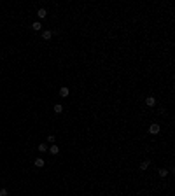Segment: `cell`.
<instances>
[{
	"instance_id": "5",
	"label": "cell",
	"mask_w": 175,
	"mask_h": 196,
	"mask_svg": "<svg viewBox=\"0 0 175 196\" xmlns=\"http://www.w3.org/2000/svg\"><path fill=\"white\" fill-rule=\"evenodd\" d=\"M37 16H39V19H44V18L47 16V11L44 9V7H40V9L37 11Z\"/></svg>"
},
{
	"instance_id": "10",
	"label": "cell",
	"mask_w": 175,
	"mask_h": 196,
	"mask_svg": "<svg viewBox=\"0 0 175 196\" xmlns=\"http://www.w3.org/2000/svg\"><path fill=\"white\" fill-rule=\"evenodd\" d=\"M158 173H159V177H163V179H165V177L168 175V170H166V168H159V170H158Z\"/></svg>"
},
{
	"instance_id": "14",
	"label": "cell",
	"mask_w": 175,
	"mask_h": 196,
	"mask_svg": "<svg viewBox=\"0 0 175 196\" xmlns=\"http://www.w3.org/2000/svg\"><path fill=\"white\" fill-rule=\"evenodd\" d=\"M54 140H56L54 135H49V137H47V142H51V144H54Z\"/></svg>"
},
{
	"instance_id": "16",
	"label": "cell",
	"mask_w": 175,
	"mask_h": 196,
	"mask_svg": "<svg viewBox=\"0 0 175 196\" xmlns=\"http://www.w3.org/2000/svg\"><path fill=\"white\" fill-rule=\"evenodd\" d=\"M0 123H2V121H0Z\"/></svg>"
},
{
	"instance_id": "3",
	"label": "cell",
	"mask_w": 175,
	"mask_h": 196,
	"mask_svg": "<svg viewBox=\"0 0 175 196\" xmlns=\"http://www.w3.org/2000/svg\"><path fill=\"white\" fill-rule=\"evenodd\" d=\"M145 105L147 107H154L156 105V98L154 96H147L145 98Z\"/></svg>"
},
{
	"instance_id": "1",
	"label": "cell",
	"mask_w": 175,
	"mask_h": 196,
	"mask_svg": "<svg viewBox=\"0 0 175 196\" xmlns=\"http://www.w3.org/2000/svg\"><path fill=\"white\" fill-rule=\"evenodd\" d=\"M159 130H161V126H159L158 123H154V124H151V126H149V133H151V135H158V133H159Z\"/></svg>"
},
{
	"instance_id": "4",
	"label": "cell",
	"mask_w": 175,
	"mask_h": 196,
	"mask_svg": "<svg viewBox=\"0 0 175 196\" xmlns=\"http://www.w3.org/2000/svg\"><path fill=\"white\" fill-rule=\"evenodd\" d=\"M51 37H53V30H44L42 32V39L44 40H49Z\"/></svg>"
},
{
	"instance_id": "7",
	"label": "cell",
	"mask_w": 175,
	"mask_h": 196,
	"mask_svg": "<svg viewBox=\"0 0 175 196\" xmlns=\"http://www.w3.org/2000/svg\"><path fill=\"white\" fill-rule=\"evenodd\" d=\"M32 30H35V32H40V30H42V23H40V21H35V23L32 25Z\"/></svg>"
},
{
	"instance_id": "11",
	"label": "cell",
	"mask_w": 175,
	"mask_h": 196,
	"mask_svg": "<svg viewBox=\"0 0 175 196\" xmlns=\"http://www.w3.org/2000/svg\"><path fill=\"white\" fill-rule=\"evenodd\" d=\"M54 112H56V114H61V112H63V105L56 103V105H54Z\"/></svg>"
},
{
	"instance_id": "8",
	"label": "cell",
	"mask_w": 175,
	"mask_h": 196,
	"mask_svg": "<svg viewBox=\"0 0 175 196\" xmlns=\"http://www.w3.org/2000/svg\"><path fill=\"white\" fill-rule=\"evenodd\" d=\"M49 152H51V154H58V152H60V147L54 145V144H51V147H49Z\"/></svg>"
},
{
	"instance_id": "2",
	"label": "cell",
	"mask_w": 175,
	"mask_h": 196,
	"mask_svg": "<svg viewBox=\"0 0 175 196\" xmlns=\"http://www.w3.org/2000/svg\"><path fill=\"white\" fill-rule=\"evenodd\" d=\"M68 95H70V89H68L67 86H63V88H60V96H61V98H67Z\"/></svg>"
},
{
	"instance_id": "13",
	"label": "cell",
	"mask_w": 175,
	"mask_h": 196,
	"mask_svg": "<svg viewBox=\"0 0 175 196\" xmlns=\"http://www.w3.org/2000/svg\"><path fill=\"white\" fill-rule=\"evenodd\" d=\"M0 196H9V191H7L5 187H2V189H0Z\"/></svg>"
},
{
	"instance_id": "6",
	"label": "cell",
	"mask_w": 175,
	"mask_h": 196,
	"mask_svg": "<svg viewBox=\"0 0 175 196\" xmlns=\"http://www.w3.org/2000/svg\"><path fill=\"white\" fill-rule=\"evenodd\" d=\"M149 166H151V161H149V159H145V161H142V163H140V170H142V172H145Z\"/></svg>"
},
{
	"instance_id": "9",
	"label": "cell",
	"mask_w": 175,
	"mask_h": 196,
	"mask_svg": "<svg viewBox=\"0 0 175 196\" xmlns=\"http://www.w3.org/2000/svg\"><path fill=\"white\" fill-rule=\"evenodd\" d=\"M44 165H46V161H44L42 158H37V159H35V166L37 168H42Z\"/></svg>"
},
{
	"instance_id": "12",
	"label": "cell",
	"mask_w": 175,
	"mask_h": 196,
	"mask_svg": "<svg viewBox=\"0 0 175 196\" xmlns=\"http://www.w3.org/2000/svg\"><path fill=\"white\" fill-rule=\"evenodd\" d=\"M47 151V145L46 144H39V152H46Z\"/></svg>"
},
{
	"instance_id": "15",
	"label": "cell",
	"mask_w": 175,
	"mask_h": 196,
	"mask_svg": "<svg viewBox=\"0 0 175 196\" xmlns=\"http://www.w3.org/2000/svg\"><path fill=\"white\" fill-rule=\"evenodd\" d=\"M0 74H2V70H0Z\"/></svg>"
}]
</instances>
